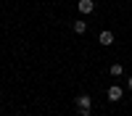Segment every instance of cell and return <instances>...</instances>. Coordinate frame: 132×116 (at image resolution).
<instances>
[{
	"label": "cell",
	"instance_id": "1",
	"mask_svg": "<svg viewBox=\"0 0 132 116\" xmlns=\"http://www.w3.org/2000/svg\"><path fill=\"white\" fill-rule=\"evenodd\" d=\"M74 105H77V113H79V116H90V113H93V98H90L87 92H79V95H77V98H74Z\"/></svg>",
	"mask_w": 132,
	"mask_h": 116
},
{
	"label": "cell",
	"instance_id": "2",
	"mask_svg": "<svg viewBox=\"0 0 132 116\" xmlns=\"http://www.w3.org/2000/svg\"><path fill=\"white\" fill-rule=\"evenodd\" d=\"M108 100H111V103H116V100H122V95H124V90L122 87H119V84H111V87H108Z\"/></svg>",
	"mask_w": 132,
	"mask_h": 116
},
{
	"label": "cell",
	"instance_id": "3",
	"mask_svg": "<svg viewBox=\"0 0 132 116\" xmlns=\"http://www.w3.org/2000/svg\"><path fill=\"white\" fill-rule=\"evenodd\" d=\"M77 11H79V13H93L95 11V0H79V3H77Z\"/></svg>",
	"mask_w": 132,
	"mask_h": 116
},
{
	"label": "cell",
	"instance_id": "4",
	"mask_svg": "<svg viewBox=\"0 0 132 116\" xmlns=\"http://www.w3.org/2000/svg\"><path fill=\"white\" fill-rule=\"evenodd\" d=\"M98 42H101L103 48H108V45H114V32H108V29H103L101 34H98Z\"/></svg>",
	"mask_w": 132,
	"mask_h": 116
},
{
	"label": "cell",
	"instance_id": "5",
	"mask_svg": "<svg viewBox=\"0 0 132 116\" xmlns=\"http://www.w3.org/2000/svg\"><path fill=\"white\" fill-rule=\"evenodd\" d=\"M85 32H87V21L77 19V21H74V34H85Z\"/></svg>",
	"mask_w": 132,
	"mask_h": 116
},
{
	"label": "cell",
	"instance_id": "6",
	"mask_svg": "<svg viewBox=\"0 0 132 116\" xmlns=\"http://www.w3.org/2000/svg\"><path fill=\"white\" fill-rule=\"evenodd\" d=\"M108 74H111L114 79H116V77H122V74H124V66H122V63H114V66L108 69Z\"/></svg>",
	"mask_w": 132,
	"mask_h": 116
},
{
	"label": "cell",
	"instance_id": "7",
	"mask_svg": "<svg viewBox=\"0 0 132 116\" xmlns=\"http://www.w3.org/2000/svg\"><path fill=\"white\" fill-rule=\"evenodd\" d=\"M127 87H129V90H132V77H129V79H127Z\"/></svg>",
	"mask_w": 132,
	"mask_h": 116
}]
</instances>
